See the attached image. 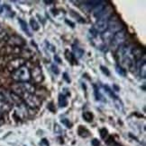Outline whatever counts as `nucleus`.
I'll return each instance as SVG.
<instances>
[{
	"mask_svg": "<svg viewBox=\"0 0 146 146\" xmlns=\"http://www.w3.org/2000/svg\"><path fill=\"white\" fill-rule=\"evenodd\" d=\"M10 42L13 44V45H15L16 47H20V46H23L24 45V41L23 39H21L20 37H18V36H14V37H12L11 39H10Z\"/></svg>",
	"mask_w": 146,
	"mask_h": 146,
	"instance_id": "9b49d317",
	"label": "nucleus"
},
{
	"mask_svg": "<svg viewBox=\"0 0 146 146\" xmlns=\"http://www.w3.org/2000/svg\"><path fill=\"white\" fill-rule=\"evenodd\" d=\"M140 69H139V71H140V75H141V77L142 78H145V76H146V64H145V62H143V64L141 65V66L139 67Z\"/></svg>",
	"mask_w": 146,
	"mask_h": 146,
	"instance_id": "5701e85b",
	"label": "nucleus"
},
{
	"mask_svg": "<svg viewBox=\"0 0 146 146\" xmlns=\"http://www.w3.org/2000/svg\"><path fill=\"white\" fill-rule=\"evenodd\" d=\"M0 100H5V97H4V95L0 93Z\"/></svg>",
	"mask_w": 146,
	"mask_h": 146,
	"instance_id": "f704fd0d",
	"label": "nucleus"
},
{
	"mask_svg": "<svg viewBox=\"0 0 146 146\" xmlns=\"http://www.w3.org/2000/svg\"><path fill=\"white\" fill-rule=\"evenodd\" d=\"M68 105V100H67V96L63 94H60L59 95V106L61 108H65Z\"/></svg>",
	"mask_w": 146,
	"mask_h": 146,
	"instance_id": "dca6fc26",
	"label": "nucleus"
},
{
	"mask_svg": "<svg viewBox=\"0 0 146 146\" xmlns=\"http://www.w3.org/2000/svg\"><path fill=\"white\" fill-rule=\"evenodd\" d=\"M30 25H31L32 29H33L34 31H39V29H40V25H39V23H37V21L35 20L34 18H31Z\"/></svg>",
	"mask_w": 146,
	"mask_h": 146,
	"instance_id": "6ab92c4d",
	"label": "nucleus"
},
{
	"mask_svg": "<svg viewBox=\"0 0 146 146\" xmlns=\"http://www.w3.org/2000/svg\"><path fill=\"white\" fill-rule=\"evenodd\" d=\"M73 56H74V58H82V56L84 55V50L82 49L81 48L78 47V46H76V45H73Z\"/></svg>",
	"mask_w": 146,
	"mask_h": 146,
	"instance_id": "9d476101",
	"label": "nucleus"
},
{
	"mask_svg": "<svg viewBox=\"0 0 146 146\" xmlns=\"http://www.w3.org/2000/svg\"><path fill=\"white\" fill-rule=\"evenodd\" d=\"M126 38V31L125 30H121L116 33L113 35L112 39H111V43H110V47L112 49H117L122 44L124 43Z\"/></svg>",
	"mask_w": 146,
	"mask_h": 146,
	"instance_id": "7ed1b4c3",
	"label": "nucleus"
},
{
	"mask_svg": "<svg viewBox=\"0 0 146 146\" xmlns=\"http://www.w3.org/2000/svg\"><path fill=\"white\" fill-rule=\"evenodd\" d=\"M24 63H25V59L24 58H16L15 59L11 60L8 65H7V69L9 71L13 72L16 70V69L20 68L21 66H24Z\"/></svg>",
	"mask_w": 146,
	"mask_h": 146,
	"instance_id": "423d86ee",
	"label": "nucleus"
},
{
	"mask_svg": "<svg viewBox=\"0 0 146 146\" xmlns=\"http://www.w3.org/2000/svg\"><path fill=\"white\" fill-rule=\"evenodd\" d=\"M12 79L18 82H25L31 80V71L28 66H23L20 68L13 71L11 74Z\"/></svg>",
	"mask_w": 146,
	"mask_h": 146,
	"instance_id": "f257e3e1",
	"label": "nucleus"
},
{
	"mask_svg": "<svg viewBox=\"0 0 146 146\" xmlns=\"http://www.w3.org/2000/svg\"><path fill=\"white\" fill-rule=\"evenodd\" d=\"M10 96H11L12 100L14 101V102H15V104H17L19 107L22 106L23 104H24V100H23V98H21L20 96H19V95H17V94H15V93H14V92H11Z\"/></svg>",
	"mask_w": 146,
	"mask_h": 146,
	"instance_id": "f8f14e48",
	"label": "nucleus"
},
{
	"mask_svg": "<svg viewBox=\"0 0 146 146\" xmlns=\"http://www.w3.org/2000/svg\"><path fill=\"white\" fill-rule=\"evenodd\" d=\"M113 101H114V103H115L116 107L117 108V109H118L119 110H123V108H124V106H123V102H122L121 100H120V99H119V98L115 99Z\"/></svg>",
	"mask_w": 146,
	"mask_h": 146,
	"instance_id": "393cba45",
	"label": "nucleus"
},
{
	"mask_svg": "<svg viewBox=\"0 0 146 146\" xmlns=\"http://www.w3.org/2000/svg\"><path fill=\"white\" fill-rule=\"evenodd\" d=\"M108 28V19L106 18H100L96 22L94 26V30L97 31V33H105V31Z\"/></svg>",
	"mask_w": 146,
	"mask_h": 146,
	"instance_id": "39448f33",
	"label": "nucleus"
},
{
	"mask_svg": "<svg viewBox=\"0 0 146 146\" xmlns=\"http://www.w3.org/2000/svg\"><path fill=\"white\" fill-rule=\"evenodd\" d=\"M23 100L24 102H25L26 106L30 109H36L37 107H39L42 103V100L38 96H36L35 94H32V93H27L24 92L23 94Z\"/></svg>",
	"mask_w": 146,
	"mask_h": 146,
	"instance_id": "f03ea898",
	"label": "nucleus"
},
{
	"mask_svg": "<svg viewBox=\"0 0 146 146\" xmlns=\"http://www.w3.org/2000/svg\"><path fill=\"white\" fill-rule=\"evenodd\" d=\"M94 94H95V97H96V100H98V101H104V102H106V100L104 99V96L101 92H99V89L96 86L94 85Z\"/></svg>",
	"mask_w": 146,
	"mask_h": 146,
	"instance_id": "4468645a",
	"label": "nucleus"
},
{
	"mask_svg": "<svg viewBox=\"0 0 146 146\" xmlns=\"http://www.w3.org/2000/svg\"><path fill=\"white\" fill-rule=\"evenodd\" d=\"M52 71L55 74H60V70H59V68L58 66H57L56 65H52Z\"/></svg>",
	"mask_w": 146,
	"mask_h": 146,
	"instance_id": "c756f323",
	"label": "nucleus"
},
{
	"mask_svg": "<svg viewBox=\"0 0 146 146\" xmlns=\"http://www.w3.org/2000/svg\"><path fill=\"white\" fill-rule=\"evenodd\" d=\"M0 8H1V6H0Z\"/></svg>",
	"mask_w": 146,
	"mask_h": 146,
	"instance_id": "4c0bfd02",
	"label": "nucleus"
},
{
	"mask_svg": "<svg viewBox=\"0 0 146 146\" xmlns=\"http://www.w3.org/2000/svg\"><path fill=\"white\" fill-rule=\"evenodd\" d=\"M83 117L84 119L86 120L87 122H91L93 118H94V116H93V114L89 111H85L83 112Z\"/></svg>",
	"mask_w": 146,
	"mask_h": 146,
	"instance_id": "aec40b11",
	"label": "nucleus"
},
{
	"mask_svg": "<svg viewBox=\"0 0 146 146\" xmlns=\"http://www.w3.org/2000/svg\"><path fill=\"white\" fill-rule=\"evenodd\" d=\"M66 23H67L68 24H71V27H72V28H73V27L75 26V24H74L73 23H71V21H69V20H66Z\"/></svg>",
	"mask_w": 146,
	"mask_h": 146,
	"instance_id": "72a5a7b5",
	"label": "nucleus"
},
{
	"mask_svg": "<svg viewBox=\"0 0 146 146\" xmlns=\"http://www.w3.org/2000/svg\"><path fill=\"white\" fill-rule=\"evenodd\" d=\"M11 105L6 103L5 100H0V112H8L11 110Z\"/></svg>",
	"mask_w": 146,
	"mask_h": 146,
	"instance_id": "2eb2a0df",
	"label": "nucleus"
},
{
	"mask_svg": "<svg viewBox=\"0 0 146 146\" xmlns=\"http://www.w3.org/2000/svg\"><path fill=\"white\" fill-rule=\"evenodd\" d=\"M131 52L133 53L136 60H140L142 58V56H144V50L141 48H134L131 50Z\"/></svg>",
	"mask_w": 146,
	"mask_h": 146,
	"instance_id": "1a4fd4ad",
	"label": "nucleus"
},
{
	"mask_svg": "<svg viewBox=\"0 0 146 146\" xmlns=\"http://www.w3.org/2000/svg\"><path fill=\"white\" fill-rule=\"evenodd\" d=\"M116 72L117 73V74H119L120 76H125L126 72H125V69H124V67L122 66H119L117 65L116 66Z\"/></svg>",
	"mask_w": 146,
	"mask_h": 146,
	"instance_id": "4be33fe9",
	"label": "nucleus"
},
{
	"mask_svg": "<svg viewBox=\"0 0 146 146\" xmlns=\"http://www.w3.org/2000/svg\"><path fill=\"white\" fill-rule=\"evenodd\" d=\"M54 133L57 135H62L63 130L61 128V126H60V125H58V124L54 125Z\"/></svg>",
	"mask_w": 146,
	"mask_h": 146,
	"instance_id": "a878e982",
	"label": "nucleus"
},
{
	"mask_svg": "<svg viewBox=\"0 0 146 146\" xmlns=\"http://www.w3.org/2000/svg\"><path fill=\"white\" fill-rule=\"evenodd\" d=\"M103 87H104V89H105V92L107 93V95H108L109 97H111V99H112L113 100H115V99H116V98H118V97L116 96V95L115 93H114V92L111 90V88H110L108 85H104Z\"/></svg>",
	"mask_w": 146,
	"mask_h": 146,
	"instance_id": "a211bd4d",
	"label": "nucleus"
},
{
	"mask_svg": "<svg viewBox=\"0 0 146 146\" xmlns=\"http://www.w3.org/2000/svg\"><path fill=\"white\" fill-rule=\"evenodd\" d=\"M2 31H3V27L1 26V24H0V33H2Z\"/></svg>",
	"mask_w": 146,
	"mask_h": 146,
	"instance_id": "e433bc0d",
	"label": "nucleus"
},
{
	"mask_svg": "<svg viewBox=\"0 0 146 146\" xmlns=\"http://www.w3.org/2000/svg\"><path fill=\"white\" fill-rule=\"evenodd\" d=\"M91 144H92L93 146H99L100 143H99V142L97 140V139H94V140L91 142Z\"/></svg>",
	"mask_w": 146,
	"mask_h": 146,
	"instance_id": "2f4dec72",
	"label": "nucleus"
},
{
	"mask_svg": "<svg viewBox=\"0 0 146 146\" xmlns=\"http://www.w3.org/2000/svg\"><path fill=\"white\" fill-rule=\"evenodd\" d=\"M0 15H2L4 17H13L15 15V13L11 9L9 5H5L0 8Z\"/></svg>",
	"mask_w": 146,
	"mask_h": 146,
	"instance_id": "6e6552de",
	"label": "nucleus"
},
{
	"mask_svg": "<svg viewBox=\"0 0 146 146\" xmlns=\"http://www.w3.org/2000/svg\"><path fill=\"white\" fill-rule=\"evenodd\" d=\"M61 122L62 123V125H64L67 128H71V126H72V124L69 122V119H67V118H63V119H61Z\"/></svg>",
	"mask_w": 146,
	"mask_h": 146,
	"instance_id": "bb28decb",
	"label": "nucleus"
},
{
	"mask_svg": "<svg viewBox=\"0 0 146 146\" xmlns=\"http://www.w3.org/2000/svg\"><path fill=\"white\" fill-rule=\"evenodd\" d=\"M54 59H55V61H56V62H58L59 64H61V58H60L59 56H57V55H55V56H54Z\"/></svg>",
	"mask_w": 146,
	"mask_h": 146,
	"instance_id": "473e14b6",
	"label": "nucleus"
},
{
	"mask_svg": "<svg viewBox=\"0 0 146 146\" xmlns=\"http://www.w3.org/2000/svg\"><path fill=\"white\" fill-rule=\"evenodd\" d=\"M19 85L24 92H27V93H32V94H34L36 89L34 87V85L33 84H30L28 82H18L17 84Z\"/></svg>",
	"mask_w": 146,
	"mask_h": 146,
	"instance_id": "0eeeda50",
	"label": "nucleus"
},
{
	"mask_svg": "<svg viewBox=\"0 0 146 146\" xmlns=\"http://www.w3.org/2000/svg\"><path fill=\"white\" fill-rule=\"evenodd\" d=\"M3 118H2V113L0 112V123H3V120H2Z\"/></svg>",
	"mask_w": 146,
	"mask_h": 146,
	"instance_id": "c9c22d12",
	"label": "nucleus"
},
{
	"mask_svg": "<svg viewBox=\"0 0 146 146\" xmlns=\"http://www.w3.org/2000/svg\"><path fill=\"white\" fill-rule=\"evenodd\" d=\"M63 78H64V79L66 80L67 82H71V79L69 78V75H68L67 73H64V74H63Z\"/></svg>",
	"mask_w": 146,
	"mask_h": 146,
	"instance_id": "7c9ffc66",
	"label": "nucleus"
},
{
	"mask_svg": "<svg viewBox=\"0 0 146 146\" xmlns=\"http://www.w3.org/2000/svg\"><path fill=\"white\" fill-rule=\"evenodd\" d=\"M31 79L33 80L34 84H41L43 81V74L42 71V68L40 66H34L33 67L31 71Z\"/></svg>",
	"mask_w": 146,
	"mask_h": 146,
	"instance_id": "20e7f679",
	"label": "nucleus"
},
{
	"mask_svg": "<svg viewBox=\"0 0 146 146\" xmlns=\"http://www.w3.org/2000/svg\"><path fill=\"white\" fill-rule=\"evenodd\" d=\"M69 13H71V16H72V17H74V18L77 19L79 23H85V20L83 19V17L80 16V15H79V14H77V13H76V12H74V11L71 10V12H69Z\"/></svg>",
	"mask_w": 146,
	"mask_h": 146,
	"instance_id": "412c9836",
	"label": "nucleus"
},
{
	"mask_svg": "<svg viewBox=\"0 0 146 146\" xmlns=\"http://www.w3.org/2000/svg\"><path fill=\"white\" fill-rule=\"evenodd\" d=\"M100 69H101V71L103 72V74H106V76H109V75H110V72H109L108 69H107V67L101 66H100Z\"/></svg>",
	"mask_w": 146,
	"mask_h": 146,
	"instance_id": "cd10ccee",
	"label": "nucleus"
},
{
	"mask_svg": "<svg viewBox=\"0 0 146 146\" xmlns=\"http://www.w3.org/2000/svg\"><path fill=\"white\" fill-rule=\"evenodd\" d=\"M78 133H79V135L81 136V137H88L90 135H89V131H88L87 128H85L84 126H82L80 125L79 127V130H78Z\"/></svg>",
	"mask_w": 146,
	"mask_h": 146,
	"instance_id": "f3484780",
	"label": "nucleus"
},
{
	"mask_svg": "<svg viewBox=\"0 0 146 146\" xmlns=\"http://www.w3.org/2000/svg\"><path fill=\"white\" fill-rule=\"evenodd\" d=\"M100 135H101V138L102 139H106V135H107V130L106 128H103V129H101L100 130Z\"/></svg>",
	"mask_w": 146,
	"mask_h": 146,
	"instance_id": "c85d7f7f",
	"label": "nucleus"
},
{
	"mask_svg": "<svg viewBox=\"0 0 146 146\" xmlns=\"http://www.w3.org/2000/svg\"><path fill=\"white\" fill-rule=\"evenodd\" d=\"M65 56H66V58L68 61H69L71 63V64H74V62L76 61V58H74V56L72 53H71L69 51V50H67V51L65 52Z\"/></svg>",
	"mask_w": 146,
	"mask_h": 146,
	"instance_id": "b1692460",
	"label": "nucleus"
},
{
	"mask_svg": "<svg viewBox=\"0 0 146 146\" xmlns=\"http://www.w3.org/2000/svg\"><path fill=\"white\" fill-rule=\"evenodd\" d=\"M18 22H19V24H20V26H21V29H22L29 37H32V33H31V31H29V28H28V25H27L26 22L24 21V20H22V19H18Z\"/></svg>",
	"mask_w": 146,
	"mask_h": 146,
	"instance_id": "ddd939ff",
	"label": "nucleus"
}]
</instances>
